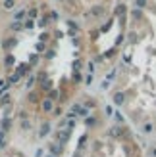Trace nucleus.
<instances>
[{
  "mask_svg": "<svg viewBox=\"0 0 156 157\" xmlns=\"http://www.w3.org/2000/svg\"><path fill=\"white\" fill-rule=\"evenodd\" d=\"M92 13H96V15H98V13H102V8H98V6H96V8H92Z\"/></svg>",
  "mask_w": 156,
  "mask_h": 157,
  "instance_id": "nucleus-14",
  "label": "nucleus"
},
{
  "mask_svg": "<svg viewBox=\"0 0 156 157\" xmlns=\"http://www.w3.org/2000/svg\"><path fill=\"white\" fill-rule=\"evenodd\" d=\"M52 101L54 100H50V98L43 101V109H44V111H50V109H52Z\"/></svg>",
  "mask_w": 156,
  "mask_h": 157,
  "instance_id": "nucleus-4",
  "label": "nucleus"
},
{
  "mask_svg": "<svg viewBox=\"0 0 156 157\" xmlns=\"http://www.w3.org/2000/svg\"><path fill=\"white\" fill-rule=\"evenodd\" d=\"M14 44H15V40H6V42H4V48H12Z\"/></svg>",
  "mask_w": 156,
  "mask_h": 157,
  "instance_id": "nucleus-10",
  "label": "nucleus"
},
{
  "mask_svg": "<svg viewBox=\"0 0 156 157\" xmlns=\"http://www.w3.org/2000/svg\"><path fill=\"white\" fill-rule=\"evenodd\" d=\"M27 71H29V65H19V67H18V75H19V77L25 75Z\"/></svg>",
  "mask_w": 156,
  "mask_h": 157,
  "instance_id": "nucleus-6",
  "label": "nucleus"
},
{
  "mask_svg": "<svg viewBox=\"0 0 156 157\" xmlns=\"http://www.w3.org/2000/svg\"><path fill=\"white\" fill-rule=\"evenodd\" d=\"M69 136H72V130H69V128H60L56 132V138H58L60 144H66L68 140H69Z\"/></svg>",
  "mask_w": 156,
  "mask_h": 157,
  "instance_id": "nucleus-1",
  "label": "nucleus"
},
{
  "mask_svg": "<svg viewBox=\"0 0 156 157\" xmlns=\"http://www.w3.org/2000/svg\"><path fill=\"white\" fill-rule=\"evenodd\" d=\"M10 29H12V31H21V29H23V23H21V21H14L12 25H10Z\"/></svg>",
  "mask_w": 156,
  "mask_h": 157,
  "instance_id": "nucleus-5",
  "label": "nucleus"
},
{
  "mask_svg": "<svg viewBox=\"0 0 156 157\" xmlns=\"http://www.w3.org/2000/svg\"><path fill=\"white\" fill-rule=\"evenodd\" d=\"M48 157H56V155H48Z\"/></svg>",
  "mask_w": 156,
  "mask_h": 157,
  "instance_id": "nucleus-16",
  "label": "nucleus"
},
{
  "mask_svg": "<svg viewBox=\"0 0 156 157\" xmlns=\"http://www.w3.org/2000/svg\"><path fill=\"white\" fill-rule=\"evenodd\" d=\"M48 150H50L52 155H56V157H58V155L62 153V144H60V142H58V144H50V146H48Z\"/></svg>",
  "mask_w": 156,
  "mask_h": 157,
  "instance_id": "nucleus-2",
  "label": "nucleus"
},
{
  "mask_svg": "<svg viewBox=\"0 0 156 157\" xmlns=\"http://www.w3.org/2000/svg\"><path fill=\"white\" fill-rule=\"evenodd\" d=\"M75 157H79V153H77V155H75Z\"/></svg>",
  "mask_w": 156,
  "mask_h": 157,
  "instance_id": "nucleus-17",
  "label": "nucleus"
},
{
  "mask_svg": "<svg viewBox=\"0 0 156 157\" xmlns=\"http://www.w3.org/2000/svg\"><path fill=\"white\" fill-rule=\"evenodd\" d=\"M114 101H116V104H123V94H116V96H114Z\"/></svg>",
  "mask_w": 156,
  "mask_h": 157,
  "instance_id": "nucleus-7",
  "label": "nucleus"
},
{
  "mask_svg": "<svg viewBox=\"0 0 156 157\" xmlns=\"http://www.w3.org/2000/svg\"><path fill=\"white\" fill-rule=\"evenodd\" d=\"M48 124H44V127H43V130H41V136H44V134H48Z\"/></svg>",
  "mask_w": 156,
  "mask_h": 157,
  "instance_id": "nucleus-11",
  "label": "nucleus"
},
{
  "mask_svg": "<svg viewBox=\"0 0 156 157\" xmlns=\"http://www.w3.org/2000/svg\"><path fill=\"white\" fill-rule=\"evenodd\" d=\"M85 142H87V136H81V140H79V150L85 146Z\"/></svg>",
  "mask_w": 156,
  "mask_h": 157,
  "instance_id": "nucleus-12",
  "label": "nucleus"
},
{
  "mask_svg": "<svg viewBox=\"0 0 156 157\" xmlns=\"http://www.w3.org/2000/svg\"><path fill=\"white\" fill-rule=\"evenodd\" d=\"M18 78H19V75H18V73H15V75H12V78H10V82H15V81H18Z\"/></svg>",
  "mask_w": 156,
  "mask_h": 157,
  "instance_id": "nucleus-15",
  "label": "nucleus"
},
{
  "mask_svg": "<svg viewBox=\"0 0 156 157\" xmlns=\"http://www.w3.org/2000/svg\"><path fill=\"white\" fill-rule=\"evenodd\" d=\"M110 134H112L114 138H118V136H121V134H123V128H121V127H112Z\"/></svg>",
  "mask_w": 156,
  "mask_h": 157,
  "instance_id": "nucleus-3",
  "label": "nucleus"
},
{
  "mask_svg": "<svg viewBox=\"0 0 156 157\" xmlns=\"http://www.w3.org/2000/svg\"><path fill=\"white\" fill-rule=\"evenodd\" d=\"M137 6L139 8H145L146 6V0H137Z\"/></svg>",
  "mask_w": 156,
  "mask_h": 157,
  "instance_id": "nucleus-13",
  "label": "nucleus"
},
{
  "mask_svg": "<svg viewBox=\"0 0 156 157\" xmlns=\"http://www.w3.org/2000/svg\"><path fill=\"white\" fill-rule=\"evenodd\" d=\"M23 17H25V12H23V10H19L18 13H15V21H19V19H23Z\"/></svg>",
  "mask_w": 156,
  "mask_h": 157,
  "instance_id": "nucleus-9",
  "label": "nucleus"
},
{
  "mask_svg": "<svg viewBox=\"0 0 156 157\" xmlns=\"http://www.w3.org/2000/svg\"><path fill=\"white\" fill-rule=\"evenodd\" d=\"M4 8H6V10H12V8H14V0H4Z\"/></svg>",
  "mask_w": 156,
  "mask_h": 157,
  "instance_id": "nucleus-8",
  "label": "nucleus"
}]
</instances>
